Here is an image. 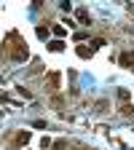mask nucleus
<instances>
[{
  "instance_id": "obj_8",
  "label": "nucleus",
  "mask_w": 134,
  "mask_h": 150,
  "mask_svg": "<svg viewBox=\"0 0 134 150\" xmlns=\"http://www.w3.org/2000/svg\"><path fill=\"white\" fill-rule=\"evenodd\" d=\"M65 32H67V30H65V27H62V24H56V27H54V35H56V40H59V38H62V35H65Z\"/></svg>"
},
{
  "instance_id": "obj_7",
  "label": "nucleus",
  "mask_w": 134,
  "mask_h": 150,
  "mask_svg": "<svg viewBox=\"0 0 134 150\" xmlns=\"http://www.w3.org/2000/svg\"><path fill=\"white\" fill-rule=\"evenodd\" d=\"M48 48H51V51H62V48H65V43H62V40H51V43H48Z\"/></svg>"
},
{
  "instance_id": "obj_3",
  "label": "nucleus",
  "mask_w": 134,
  "mask_h": 150,
  "mask_svg": "<svg viewBox=\"0 0 134 150\" xmlns=\"http://www.w3.org/2000/svg\"><path fill=\"white\" fill-rule=\"evenodd\" d=\"M30 142V131H16V134L11 137V145L13 147H22V145H27Z\"/></svg>"
},
{
  "instance_id": "obj_5",
  "label": "nucleus",
  "mask_w": 134,
  "mask_h": 150,
  "mask_svg": "<svg viewBox=\"0 0 134 150\" xmlns=\"http://www.w3.org/2000/svg\"><path fill=\"white\" fill-rule=\"evenodd\" d=\"M121 64H123V67H131V64H134V54H123V56H121Z\"/></svg>"
},
{
  "instance_id": "obj_4",
  "label": "nucleus",
  "mask_w": 134,
  "mask_h": 150,
  "mask_svg": "<svg viewBox=\"0 0 134 150\" xmlns=\"http://www.w3.org/2000/svg\"><path fill=\"white\" fill-rule=\"evenodd\" d=\"M59 81H62L59 72H48V91H59Z\"/></svg>"
},
{
  "instance_id": "obj_2",
  "label": "nucleus",
  "mask_w": 134,
  "mask_h": 150,
  "mask_svg": "<svg viewBox=\"0 0 134 150\" xmlns=\"http://www.w3.org/2000/svg\"><path fill=\"white\" fill-rule=\"evenodd\" d=\"M116 97H118V112H121V115H131V112H134L131 94H129L126 88H118V91H116Z\"/></svg>"
},
{
  "instance_id": "obj_1",
  "label": "nucleus",
  "mask_w": 134,
  "mask_h": 150,
  "mask_svg": "<svg viewBox=\"0 0 134 150\" xmlns=\"http://www.w3.org/2000/svg\"><path fill=\"white\" fill-rule=\"evenodd\" d=\"M3 54L8 56V59L13 62H24L30 51H27V43H24V38L19 35V32H8L6 35V40H3Z\"/></svg>"
},
{
  "instance_id": "obj_9",
  "label": "nucleus",
  "mask_w": 134,
  "mask_h": 150,
  "mask_svg": "<svg viewBox=\"0 0 134 150\" xmlns=\"http://www.w3.org/2000/svg\"><path fill=\"white\" fill-rule=\"evenodd\" d=\"M78 56H83V59H86V56H91V48H83V46H81V48H78Z\"/></svg>"
},
{
  "instance_id": "obj_6",
  "label": "nucleus",
  "mask_w": 134,
  "mask_h": 150,
  "mask_svg": "<svg viewBox=\"0 0 134 150\" xmlns=\"http://www.w3.org/2000/svg\"><path fill=\"white\" fill-rule=\"evenodd\" d=\"M78 19H81L83 24H91V16H89V11H83V8L78 11Z\"/></svg>"
}]
</instances>
